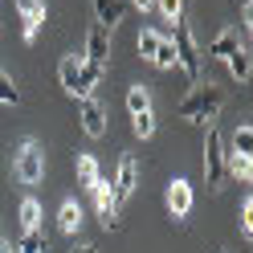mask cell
<instances>
[{"label": "cell", "instance_id": "1", "mask_svg": "<svg viewBox=\"0 0 253 253\" xmlns=\"http://www.w3.org/2000/svg\"><path fill=\"white\" fill-rule=\"evenodd\" d=\"M220 106H225V90L209 82V86H192L180 98V106H176V115L188 119V123H212Z\"/></svg>", "mask_w": 253, "mask_h": 253}, {"label": "cell", "instance_id": "2", "mask_svg": "<svg viewBox=\"0 0 253 253\" xmlns=\"http://www.w3.org/2000/svg\"><path fill=\"white\" fill-rule=\"evenodd\" d=\"M171 45H176V66L184 70V78L192 86H200V70H204V53H200V45L192 37V25L180 21L176 25V37H171Z\"/></svg>", "mask_w": 253, "mask_h": 253}, {"label": "cell", "instance_id": "3", "mask_svg": "<svg viewBox=\"0 0 253 253\" xmlns=\"http://www.w3.org/2000/svg\"><path fill=\"white\" fill-rule=\"evenodd\" d=\"M12 171H17V180L29 184V188L45 180V151L33 143V139H25V143H21L17 160H12Z\"/></svg>", "mask_w": 253, "mask_h": 253}, {"label": "cell", "instance_id": "4", "mask_svg": "<svg viewBox=\"0 0 253 253\" xmlns=\"http://www.w3.org/2000/svg\"><path fill=\"white\" fill-rule=\"evenodd\" d=\"M204 176H209V188H220V180H225V143L212 123L204 131Z\"/></svg>", "mask_w": 253, "mask_h": 253}, {"label": "cell", "instance_id": "5", "mask_svg": "<svg viewBox=\"0 0 253 253\" xmlns=\"http://www.w3.org/2000/svg\"><path fill=\"white\" fill-rule=\"evenodd\" d=\"M94 192V204H98V220H102V229H119V216H123V204L115 200V188H110V180L102 176L98 184L90 188Z\"/></svg>", "mask_w": 253, "mask_h": 253}, {"label": "cell", "instance_id": "6", "mask_svg": "<svg viewBox=\"0 0 253 253\" xmlns=\"http://www.w3.org/2000/svg\"><path fill=\"white\" fill-rule=\"evenodd\" d=\"M110 188H115V200L126 204L135 196V188H139V160L135 155H123L119 160V171H115V180H110Z\"/></svg>", "mask_w": 253, "mask_h": 253}, {"label": "cell", "instance_id": "7", "mask_svg": "<svg viewBox=\"0 0 253 253\" xmlns=\"http://www.w3.org/2000/svg\"><path fill=\"white\" fill-rule=\"evenodd\" d=\"M82 131L90 135V139H102L106 135V110H102V102L94 98H82Z\"/></svg>", "mask_w": 253, "mask_h": 253}, {"label": "cell", "instance_id": "8", "mask_svg": "<svg viewBox=\"0 0 253 253\" xmlns=\"http://www.w3.org/2000/svg\"><path fill=\"white\" fill-rule=\"evenodd\" d=\"M164 200H168V212L176 216V220L188 216V212H192V184H188V180H171Z\"/></svg>", "mask_w": 253, "mask_h": 253}, {"label": "cell", "instance_id": "9", "mask_svg": "<svg viewBox=\"0 0 253 253\" xmlns=\"http://www.w3.org/2000/svg\"><path fill=\"white\" fill-rule=\"evenodd\" d=\"M57 78H61V90H66V94L82 98V57H78V53L61 57V66H57Z\"/></svg>", "mask_w": 253, "mask_h": 253}, {"label": "cell", "instance_id": "10", "mask_svg": "<svg viewBox=\"0 0 253 253\" xmlns=\"http://www.w3.org/2000/svg\"><path fill=\"white\" fill-rule=\"evenodd\" d=\"M86 61H94V66H110V37H106V29L94 25L90 33H86Z\"/></svg>", "mask_w": 253, "mask_h": 253}, {"label": "cell", "instance_id": "11", "mask_svg": "<svg viewBox=\"0 0 253 253\" xmlns=\"http://www.w3.org/2000/svg\"><path fill=\"white\" fill-rule=\"evenodd\" d=\"M17 12L25 21V41H37L41 21H45V4H41V0H17Z\"/></svg>", "mask_w": 253, "mask_h": 253}, {"label": "cell", "instance_id": "12", "mask_svg": "<svg viewBox=\"0 0 253 253\" xmlns=\"http://www.w3.org/2000/svg\"><path fill=\"white\" fill-rule=\"evenodd\" d=\"M90 4H94V17H98V29H106V33L123 21V12H126L123 0H90Z\"/></svg>", "mask_w": 253, "mask_h": 253}, {"label": "cell", "instance_id": "13", "mask_svg": "<svg viewBox=\"0 0 253 253\" xmlns=\"http://www.w3.org/2000/svg\"><path fill=\"white\" fill-rule=\"evenodd\" d=\"M237 49H241V37H237V29H220V33L212 37V45H209V57L225 61V57L237 53Z\"/></svg>", "mask_w": 253, "mask_h": 253}, {"label": "cell", "instance_id": "14", "mask_svg": "<svg viewBox=\"0 0 253 253\" xmlns=\"http://www.w3.org/2000/svg\"><path fill=\"white\" fill-rule=\"evenodd\" d=\"M225 176H237L241 184H249V176H253V155L225 151Z\"/></svg>", "mask_w": 253, "mask_h": 253}, {"label": "cell", "instance_id": "15", "mask_svg": "<svg viewBox=\"0 0 253 253\" xmlns=\"http://www.w3.org/2000/svg\"><path fill=\"white\" fill-rule=\"evenodd\" d=\"M57 229L61 233H78V229H82V204H78V200H66L57 209Z\"/></svg>", "mask_w": 253, "mask_h": 253}, {"label": "cell", "instance_id": "16", "mask_svg": "<svg viewBox=\"0 0 253 253\" xmlns=\"http://www.w3.org/2000/svg\"><path fill=\"white\" fill-rule=\"evenodd\" d=\"M225 66H229V74L237 78V82H249V74H253V61H249V49H245V45H241L237 53L225 57Z\"/></svg>", "mask_w": 253, "mask_h": 253}, {"label": "cell", "instance_id": "17", "mask_svg": "<svg viewBox=\"0 0 253 253\" xmlns=\"http://www.w3.org/2000/svg\"><path fill=\"white\" fill-rule=\"evenodd\" d=\"M78 180H82L86 188H94V184L102 180V168H98L94 155H78Z\"/></svg>", "mask_w": 253, "mask_h": 253}, {"label": "cell", "instance_id": "18", "mask_svg": "<svg viewBox=\"0 0 253 253\" xmlns=\"http://www.w3.org/2000/svg\"><path fill=\"white\" fill-rule=\"evenodd\" d=\"M126 110H131V119L135 115H147V110H151V94L143 86H131V90H126Z\"/></svg>", "mask_w": 253, "mask_h": 253}, {"label": "cell", "instance_id": "19", "mask_svg": "<svg viewBox=\"0 0 253 253\" xmlns=\"http://www.w3.org/2000/svg\"><path fill=\"white\" fill-rule=\"evenodd\" d=\"M151 61H155L160 70H176V45H171V37H160V45H155Z\"/></svg>", "mask_w": 253, "mask_h": 253}, {"label": "cell", "instance_id": "20", "mask_svg": "<svg viewBox=\"0 0 253 253\" xmlns=\"http://www.w3.org/2000/svg\"><path fill=\"white\" fill-rule=\"evenodd\" d=\"M102 74H106L102 66H94V61L82 57V98H90V94H94V86L102 82Z\"/></svg>", "mask_w": 253, "mask_h": 253}, {"label": "cell", "instance_id": "21", "mask_svg": "<svg viewBox=\"0 0 253 253\" xmlns=\"http://www.w3.org/2000/svg\"><path fill=\"white\" fill-rule=\"evenodd\" d=\"M17 102H21V86L0 70V106H17Z\"/></svg>", "mask_w": 253, "mask_h": 253}, {"label": "cell", "instance_id": "22", "mask_svg": "<svg viewBox=\"0 0 253 253\" xmlns=\"http://www.w3.org/2000/svg\"><path fill=\"white\" fill-rule=\"evenodd\" d=\"M160 37H164L160 29H143V33H139V41H135V45H139V57H147V61H151V53H155V45H160Z\"/></svg>", "mask_w": 253, "mask_h": 253}, {"label": "cell", "instance_id": "23", "mask_svg": "<svg viewBox=\"0 0 253 253\" xmlns=\"http://www.w3.org/2000/svg\"><path fill=\"white\" fill-rule=\"evenodd\" d=\"M21 225H25V233L29 229H41V204L37 200H25L21 204Z\"/></svg>", "mask_w": 253, "mask_h": 253}, {"label": "cell", "instance_id": "24", "mask_svg": "<svg viewBox=\"0 0 253 253\" xmlns=\"http://www.w3.org/2000/svg\"><path fill=\"white\" fill-rule=\"evenodd\" d=\"M233 151L253 155V126H249V123H241V126H237V135H233Z\"/></svg>", "mask_w": 253, "mask_h": 253}, {"label": "cell", "instance_id": "25", "mask_svg": "<svg viewBox=\"0 0 253 253\" xmlns=\"http://www.w3.org/2000/svg\"><path fill=\"white\" fill-rule=\"evenodd\" d=\"M131 131H135L139 139H151V135H155V115H151V110H147V115H135V119H131Z\"/></svg>", "mask_w": 253, "mask_h": 253}, {"label": "cell", "instance_id": "26", "mask_svg": "<svg viewBox=\"0 0 253 253\" xmlns=\"http://www.w3.org/2000/svg\"><path fill=\"white\" fill-rule=\"evenodd\" d=\"M155 8H160L168 21H184V0H155Z\"/></svg>", "mask_w": 253, "mask_h": 253}, {"label": "cell", "instance_id": "27", "mask_svg": "<svg viewBox=\"0 0 253 253\" xmlns=\"http://www.w3.org/2000/svg\"><path fill=\"white\" fill-rule=\"evenodd\" d=\"M237 225H241V237H253V200H241V212H237Z\"/></svg>", "mask_w": 253, "mask_h": 253}, {"label": "cell", "instance_id": "28", "mask_svg": "<svg viewBox=\"0 0 253 253\" xmlns=\"http://www.w3.org/2000/svg\"><path fill=\"white\" fill-rule=\"evenodd\" d=\"M131 4H135L139 12H151V8H155V0H131Z\"/></svg>", "mask_w": 253, "mask_h": 253}, {"label": "cell", "instance_id": "29", "mask_svg": "<svg viewBox=\"0 0 253 253\" xmlns=\"http://www.w3.org/2000/svg\"><path fill=\"white\" fill-rule=\"evenodd\" d=\"M74 253H98V249H94V245H78Z\"/></svg>", "mask_w": 253, "mask_h": 253}, {"label": "cell", "instance_id": "30", "mask_svg": "<svg viewBox=\"0 0 253 253\" xmlns=\"http://www.w3.org/2000/svg\"><path fill=\"white\" fill-rule=\"evenodd\" d=\"M0 253H12V249H0Z\"/></svg>", "mask_w": 253, "mask_h": 253}, {"label": "cell", "instance_id": "31", "mask_svg": "<svg viewBox=\"0 0 253 253\" xmlns=\"http://www.w3.org/2000/svg\"><path fill=\"white\" fill-rule=\"evenodd\" d=\"M0 249H4V241H0Z\"/></svg>", "mask_w": 253, "mask_h": 253}]
</instances>
